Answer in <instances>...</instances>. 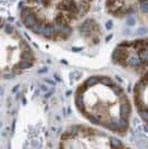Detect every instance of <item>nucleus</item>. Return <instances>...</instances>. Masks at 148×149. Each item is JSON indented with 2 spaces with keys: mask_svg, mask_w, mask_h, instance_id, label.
<instances>
[{
  "mask_svg": "<svg viewBox=\"0 0 148 149\" xmlns=\"http://www.w3.org/2000/svg\"><path fill=\"white\" fill-rule=\"evenodd\" d=\"M94 20L93 19H87L85 22L82 24L80 26V33L84 37H88V36H92L94 34V29H93V25H94Z\"/></svg>",
  "mask_w": 148,
  "mask_h": 149,
  "instance_id": "1",
  "label": "nucleus"
},
{
  "mask_svg": "<svg viewBox=\"0 0 148 149\" xmlns=\"http://www.w3.org/2000/svg\"><path fill=\"white\" fill-rule=\"evenodd\" d=\"M42 35L45 38H47V39H55V37H56V31H55V28H54V25H52V24L45 25Z\"/></svg>",
  "mask_w": 148,
  "mask_h": 149,
  "instance_id": "2",
  "label": "nucleus"
},
{
  "mask_svg": "<svg viewBox=\"0 0 148 149\" xmlns=\"http://www.w3.org/2000/svg\"><path fill=\"white\" fill-rule=\"evenodd\" d=\"M119 113H120V117H124L129 119L130 117V113H131V105L130 102H125V103H120V109H119Z\"/></svg>",
  "mask_w": 148,
  "mask_h": 149,
  "instance_id": "3",
  "label": "nucleus"
},
{
  "mask_svg": "<svg viewBox=\"0 0 148 149\" xmlns=\"http://www.w3.org/2000/svg\"><path fill=\"white\" fill-rule=\"evenodd\" d=\"M22 22H24V25L27 27V28H33L35 25H36L37 22V15H35V14H31V15H29L28 17H26L25 19H22Z\"/></svg>",
  "mask_w": 148,
  "mask_h": 149,
  "instance_id": "4",
  "label": "nucleus"
},
{
  "mask_svg": "<svg viewBox=\"0 0 148 149\" xmlns=\"http://www.w3.org/2000/svg\"><path fill=\"white\" fill-rule=\"evenodd\" d=\"M104 127H107L111 131H114V132H118L119 130V125H118V119H111L109 120L107 123H103Z\"/></svg>",
  "mask_w": 148,
  "mask_h": 149,
  "instance_id": "5",
  "label": "nucleus"
},
{
  "mask_svg": "<svg viewBox=\"0 0 148 149\" xmlns=\"http://www.w3.org/2000/svg\"><path fill=\"white\" fill-rule=\"evenodd\" d=\"M75 105H76V108H77L79 111H81L84 113V111H85V105H84L83 95H81V94H76V97H75Z\"/></svg>",
  "mask_w": 148,
  "mask_h": 149,
  "instance_id": "6",
  "label": "nucleus"
},
{
  "mask_svg": "<svg viewBox=\"0 0 148 149\" xmlns=\"http://www.w3.org/2000/svg\"><path fill=\"white\" fill-rule=\"evenodd\" d=\"M141 65V61L139 58V56H129L128 58V66H131V67H139Z\"/></svg>",
  "mask_w": 148,
  "mask_h": 149,
  "instance_id": "7",
  "label": "nucleus"
},
{
  "mask_svg": "<svg viewBox=\"0 0 148 149\" xmlns=\"http://www.w3.org/2000/svg\"><path fill=\"white\" fill-rule=\"evenodd\" d=\"M33 65V62H29V61H26V60H22L19 63H17L15 65L14 68H17V70H26V68H29L30 66Z\"/></svg>",
  "mask_w": 148,
  "mask_h": 149,
  "instance_id": "8",
  "label": "nucleus"
},
{
  "mask_svg": "<svg viewBox=\"0 0 148 149\" xmlns=\"http://www.w3.org/2000/svg\"><path fill=\"white\" fill-rule=\"evenodd\" d=\"M146 48H148L147 40H145V39H137V40H135V49L141 51V49H146Z\"/></svg>",
  "mask_w": 148,
  "mask_h": 149,
  "instance_id": "9",
  "label": "nucleus"
},
{
  "mask_svg": "<svg viewBox=\"0 0 148 149\" xmlns=\"http://www.w3.org/2000/svg\"><path fill=\"white\" fill-rule=\"evenodd\" d=\"M138 56H139V58L141 61V64H144V65L148 64V48L139 51Z\"/></svg>",
  "mask_w": 148,
  "mask_h": 149,
  "instance_id": "10",
  "label": "nucleus"
},
{
  "mask_svg": "<svg viewBox=\"0 0 148 149\" xmlns=\"http://www.w3.org/2000/svg\"><path fill=\"white\" fill-rule=\"evenodd\" d=\"M79 9H80V13L81 14H85L88 13L90 9V1L88 0H82L79 5Z\"/></svg>",
  "mask_w": 148,
  "mask_h": 149,
  "instance_id": "11",
  "label": "nucleus"
},
{
  "mask_svg": "<svg viewBox=\"0 0 148 149\" xmlns=\"http://www.w3.org/2000/svg\"><path fill=\"white\" fill-rule=\"evenodd\" d=\"M118 125H119V130H127L128 127H129L128 119L124 118V117H120L118 119Z\"/></svg>",
  "mask_w": 148,
  "mask_h": 149,
  "instance_id": "12",
  "label": "nucleus"
},
{
  "mask_svg": "<svg viewBox=\"0 0 148 149\" xmlns=\"http://www.w3.org/2000/svg\"><path fill=\"white\" fill-rule=\"evenodd\" d=\"M110 147L112 148H124V143L119 140L118 138H114V137H111L110 138Z\"/></svg>",
  "mask_w": 148,
  "mask_h": 149,
  "instance_id": "13",
  "label": "nucleus"
},
{
  "mask_svg": "<svg viewBox=\"0 0 148 149\" xmlns=\"http://www.w3.org/2000/svg\"><path fill=\"white\" fill-rule=\"evenodd\" d=\"M20 57L22 60H26V61H29V62H34L35 61V56L31 51H27V52H22L20 54Z\"/></svg>",
  "mask_w": 148,
  "mask_h": 149,
  "instance_id": "14",
  "label": "nucleus"
},
{
  "mask_svg": "<svg viewBox=\"0 0 148 149\" xmlns=\"http://www.w3.org/2000/svg\"><path fill=\"white\" fill-rule=\"evenodd\" d=\"M44 27H45L44 22H37L36 25L31 28V30H33L35 34H37V35H42V34H43V29H44Z\"/></svg>",
  "mask_w": 148,
  "mask_h": 149,
  "instance_id": "15",
  "label": "nucleus"
},
{
  "mask_svg": "<svg viewBox=\"0 0 148 149\" xmlns=\"http://www.w3.org/2000/svg\"><path fill=\"white\" fill-rule=\"evenodd\" d=\"M146 89V84L142 82V81H139L135 85V89H133V93H142Z\"/></svg>",
  "mask_w": 148,
  "mask_h": 149,
  "instance_id": "16",
  "label": "nucleus"
},
{
  "mask_svg": "<svg viewBox=\"0 0 148 149\" xmlns=\"http://www.w3.org/2000/svg\"><path fill=\"white\" fill-rule=\"evenodd\" d=\"M118 47L121 48H127V49H130V48H135V40H124L122 43H120L118 45Z\"/></svg>",
  "mask_w": 148,
  "mask_h": 149,
  "instance_id": "17",
  "label": "nucleus"
},
{
  "mask_svg": "<svg viewBox=\"0 0 148 149\" xmlns=\"http://www.w3.org/2000/svg\"><path fill=\"white\" fill-rule=\"evenodd\" d=\"M98 82H100L99 81V76H90L89 79L85 81V84H87V86L89 88V86H93V85H96Z\"/></svg>",
  "mask_w": 148,
  "mask_h": 149,
  "instance_id": "18",
  "label": "nucleus"
},
{
  "mask_svg": "<svg viewBox=\"0 0 148 149\" xmlns=\"http://www.w3.org/2000/svg\"><path fill=\"white\" fill-rule=\"evenodd\" d=\"M31 14H34V9L30 7H25L22 10V20L25 19L26 17H28L29 15H31Z\"/></svg>",
  "mask_w": 148,
  "mask_h": 149,
  "instance_id": "19",
  "label": "nucleus"
},
{
  "mask_svg": "<svg viewBox=\"0 0 148 149\" xmlns=\"http://www.w3.org/2000/svg\"><path fill=\"white\" fill-rule=\"evenodd\" d=\"M105 5L107 8H112L114 6H122L121 5V0H105Z\"/></svg>",
  "mask_w": 148,
  "mask_h": 149,
  "instance_id": "20",
  "label": "nucleus"
},
{
  "mask_svg": "<svg viewBox=\"0 0 148 149\" xmlns=\"http://www.w3.org/2000/svg\"><path fill=\"white\" fill-rule=\"evenodd\" d=\"M99 81L102 83L103 85H105V86H110L111 84H112V80H111L110 77H108V76H99Z\"/></svg>",
  "mask_w": 148,
  "mask_h": 149,
  "instance_id": "21",
  "label": "nucleus"
},
{
  "mask_svg": "<svg viewBox=\"0 0 148 149\" xmlns=\"http://www.w3.org/2000/svg\"><path fill=\"white\" fill-rule=\"evenodd\" d=\"M111 90L117 94V95H120V94H122V92H124V90H122V88L120 86V85H118V84H111L110 85Z\"/></svg>",
  "mask_w": 148,
  "mask_h": 149,
  "instance_id": "22",
  "label": "nucleus"
},
{
  "mask_svg": "<svg viewBox=\"0 0 148 149\" xmlns=\"http://www.w3.org/2000/svg\"><path fill=\"white\" fill-rule=\"evenodd\" d=\"M84 116L88 118V120H89L91 123H93V125H102L96 117H93V116H91V114H87V113H84Z\"/></svg>",
  "mask_w": 148,
  "mask_h": 149,
  "instance_id": "23",
  "label": "nucleus"
},
{
  "mask_svg": "<svg viewBox=\"0 0 148 149\" xmlns=\"http://www.w3.org/2000/svg\"><path fill=\"white\" fill-rule=\"evenodd\" d=\"M139 116H140V118L145 122H148V107L145 109V110H141V111H139Z\"/></svg>",
  "mask_w": 148,
  "mask_h": 149,
  "instance_id": "24",
  "label": "nucleus"
},
{
  "mask_svg": "<svg viewBox=\"0 0 148 149\" xmlns=\"http://www.w3.org/2000/svg\"><path fill=\"white\" fill-rule=\"evenodd\" d=\"M112 61H113L114 63H117V64H118V62H119V47H116V48L113 49V52H112Z\"/></svg>",
  "mask_w": 148,
  "mask_h": 149,
  "instance_id": "25",
  "label": "nucleus"
},
{
  "mask_svg": "<svg viewBox=\"0 0 148 149\" xmlns=\"http://www.w3.org/2000/svg\"><path fill=\"white\" fill-rule=\"evenodd\" d=\"M87 89H88V86H87L85 83H83V84H81V85H79L77 89H76V94H81L82 95V94L87 91Z\"/></svg>",
  "mask_w": 148,
  "mask_h": 149,
  "instance_id": "26",
  "label": "nucleus"
},
{
  "mask_svg": "<svg viewBox=\"0 0 148 149\" xmlns=\"http://www.w3.org/2000/svg\"><path fill=\"white\" fill-rule=\"evenodd\" d=\"M70 138H72V134H71V131H70V130H66L64 134L61 136V140H62V141H66L67 139H70Z\"/></svg>",
  "mask_w": 148,
  "mask_h": 149,
  "instance_id": "27",
  "label": "nucleus"
},
{
  "mask_svg": "<svg viewBox=\"0 0 148 149\" xmlns=\"http://www.w3.org/2000/svg\"><path fill=\"white\" fill-rule=\"evenodd\" d=\"M140 10L144 13V14H148V1H146V2H141Z\"/></svg>",
  "mask_w": 148,
  "mask_h": 149,
  "instance_id": "28",
  "label": "nucleus"
},
{
  "mask_svg": "<svg viewBox=\"0 0 148 149\" xmlns=\"http://www.w3.org/2000/svg\"><path fill=\"white\" fill-rule=\"evenodd\" d=\"M135 22H136V20H135V18H133V16L131 15L128 16V18H127V25H128V26H133Z\"/></svg>",
  "mask_w": 148,
  "mask_h": 149,
  "instance_id": "29",
  "label": "nucleus"
},
{
  "mask_svg": "<svg viewBox=\"0 0 148 149\" xmlns=\"http://www.w3.org/2000/svg\"><path fill=\"white\" fill-rule=\"evenodd\" d=\"M5 30H6V33H7V34L11 35V34L14 33V27H13V26H10L9 24H7V25H6V27H5Z\"/></svg>",
  "mask_w": 148,
  "mask_h": 149,
  "instance_id": "30",
  "label": "nucleus"
},
{
  "mask_svg": "<svg viewBox=\"0 0 148 149\" xmlns=\"http://www.w3.org/2000/svg\"><path fill=\"white\" fill-rule=\"evenodd\" d=\"M136 33H137V35H145V34L147 33V28H145V27H141V28H138Z\"/></svg>",
  "mask_w": 148,
  "mask_h": 149,
  "instance_id": "31",
  "label": "nucleus"
},
{
  "mask_svg": "<svg viewBox=\"0 0 148 149\" xmlns=\"http://www.w3.org/2000/svg\"><path fill=\"white\" fill-rule=\"evenodd\" d=\"M105 28L108 30H110L112 28V20H108L107 24H105Z\"/></svg>",
  "mask_w": 148,
  "mask_h": 149,
  "instance_id": "32",
  "label": "nucleus"
},
{
  "mask_svg": "<svg viewBox=\"0 0 148 149\" xmlns=\"http://www.w3.org/2000/svg\"><path fill=\"white\" fill-rule=\"evenodd\" d=\"M51 1H52V0H42V3L44 5L45 7H48L50 3H51Z\"/></svg>",
  "mask_w": 148,
  "mask_h": 149,
  "instance_id": "33",
  "label": "nucleus"
},
{
  "mask_svg": "<svg viewBox=\"0 0 148 149\" xmlns=\"http://www.w3.org/2000/svg\"><path fill=\"white\" fill-rule=\"evenodd\" d=\"M5 79H7V80H11V79H14V74H6L5 75Z\"/></svg>",
  "mask_w": 148,
  "mask_h": 149,
  "instance_id": "34",
  "label": "nucleus"
},
{
  "mask_svg": "<svg viewBox=\"0 0 148 149\" xmlns=\"http://www.w3.org/2000/svg\"><path fill=\"white\" fill-rule=\"evenodd\" d=\"M45 72H47V68L46 67H44L43 70H39V73H45Z\"/></svg>",
  "mask_w": 148,
  "mask_h": 149,
  "instance_id": "35",
  "label": "nucleus"
},
{
  "mask_svg": "<svg viewBox=\"0 0 148 149\" xmlns=\"http://www.w3.org/2000/svg\"><path fill=\"white\" fill-rule=\"evenodd\" d=\"M52 93H53V91H52V92H48V93H47V94L45 95V97H51V94H52Z\"/></svg>",
  "mask_w": 148,
  "mask_h": 149,
  "instance_id": "36",
  "label": "nucleus"
},
{
  "mask_svg": "<svg viewBox=\"0 0 148 149\" xmlns=\"http://www.w3.org/2000/svg\"><path fill=\"white\" fill-rule=\"evenodd\" d=\"M18 90V85H16V88H14V90H13V92H16Z\"/></svg>",
  "mask_w": 148,
  "mask_h": 149,
  "instance_id": "37",
  "label": "nucleus"
},
{
  "mask_svg": "<svg viewBox=\"0 0 148 149\" xmlns=\"http://www.w3.org/2000/svg\"><path fill=\"white\" fill-rule=\"evenodd\" d=\"M55 80H56V81H59V77H57V75H55Z\"/></svg>",
  "mask_w": 148,
  "mask_h": 149,
  "instance_id": "38",
  "label": "nucleus"
},
{
  "mask_svg": "<svg viewBox=\"0 0 148 149\" xmlns=\"http://www.w3.org/2000/svg\"><path fill=\"white\" fill-rule=\"evenodd\" d=\"M140 2H146V1H148V0H139Z\"/></svg>",
  "mask_w": 148,
  "mask_h": 149,
  "instance_id": "39",
  "label": "nucleus"
},
{
  "mask_svg": "<svg viewBox=\"0 0 148 149\" xmlns=\"http://www.w3.org/2000/svg\"><path fill=\"white\" fill-rule=\"evenodd\" d=\"M146 40H147V45H148V39H146Z\"/></svg>",
  "mask_w": 148,
  "mask_h": 149,
  "instance_id": "40",
  "label": "nucleus"
}]
</instances>
